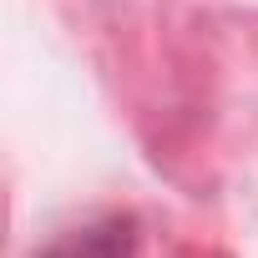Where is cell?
<instances>
[{
    "label": "cell",
    "mask_w": 258,
    "mask_h": 258,
    "mask_svg": "<svg viewBox=\"0 0 258 258\" xmlns=\"http://www.w3.org/2000/svg\"><path fill=\"white\" fill-rule=\"evenodd\" d=\"M132 253H137V223L126 213H106L86 228L51 238L36 258H132Z\"/></svg>",
    "instance_id": "cell-1"
}]
</instances>
